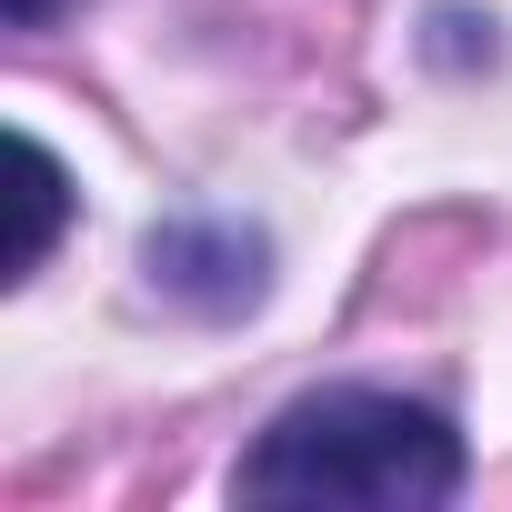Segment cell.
Listing matches in <instances>:
<instances>
[{"label":"cell","instance_id":"2","mask_svg":"<svg viewBox=\"0 0 512 512\" xmlns=\"http://www.w3.org/2000/svg\"><path fill=\"white\" fill-rule=\"evenodd\" d=\"M11 181H21V231H11V282H31L41 262H51V241H61V221H71V171L21 131L11 141Z\"/></svg>","mask_w":512,"mask_h":512},{"label":"cell","instance_id":"3","mask_svg":"<svg viewBox=\"0 0 512 512\" xmlns=\"http://www.w3.org/2000/svg\"><path fill=\"white\" fill-rule=\"evenodd\" d=\"M61 11H81V0H0V21H11V31H41V21H61Z\"/></svg>","mask_w":512,"mask_h":512},{"label":"cell","instance_id":"1","mask_svg":"<svg viewBox=\"0 0 512 512\" xmlns=\"http://www.w3.org/2000/svg\"><path fill=\"white\" fill-rule=\"evenodd\" d=\"M241 502H352V512H432L462 492V432L402 392H302L241 452Z\"/></svg>","mask_w":512,"mask_h":512}]
</instances>
